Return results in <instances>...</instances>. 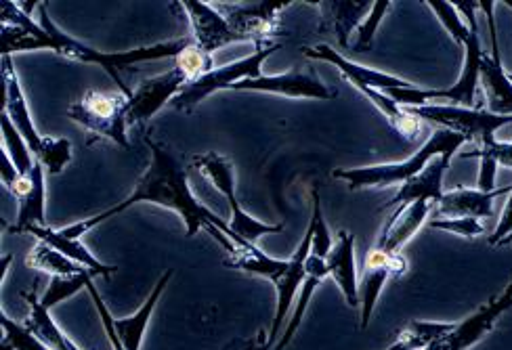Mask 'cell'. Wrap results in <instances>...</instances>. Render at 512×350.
<instances>
[{"label":"cell","mask_w":512,"mask_h":350,"mask_svg":"<svg viewBox=\"0 0 512 350\" xmlns=\"http://www.w3.org/2000/svg\"><path fill=\"white\" fill-rule=\"evenodd\" d=\"M145 143H147L149 149H152L154 160H152V166H149L147 172L143 174V179L133 189V193L128 195V198L124 202H120L118 206L89 218V221L61 229L63 237L78 239L80 235L91 231L99 223H105L108 218L124 212L126 208H131L139 202H149V204H158V206H164V208L177 210L183 216V221L187 225V233H185L187 239L194 237L200 229H206L210 235H215L217 242L229 254L233 250H238V248H252L254 246V244L244 242V239L233 233L231 227H227L219 216H215L210 210H206L194 198V195H191L189 185H187V170L181 166V162L177 160L173 151H170L164 143L154 141L149 135L145 137Z\"/></svg>","instance_id":"obj_1"},{"label":"cell","mask_w":512,"mask_h":350,"mask_svg":"<svg viewBox=\"0 0 512 350\" xmlns=\"http://www.w3.org/2000/svg\"><path fill=\"white\" fill-rule=\"evenodd\" d=\"M47 3H40V24H34L30 15H26L17 5L13 3H3V55H9L11 51H30V49H51L63 57H68L72 61L80 63H97L101 68L108 72L114 82L118 84V89L126 93L128 97H133L128 93L126 84L120 78V72H124L128 65L141 63V61H156V59H166V57H179L187 45L194 38H183V40H173V42H164V45H154V47H141L135 51H126V53H116V55H105L99 53L82 42L70 38L63 34L59 28L53 26V21L47 15Z\"/></svg>","instance_id":"obj_2"},{"label":"cell","mask_w":512,"mask_h":350,"mask_svg":"<svg viewBox=\"0 0 512 350\" xmlns=\"http://www.w3.org/2000/svg\"><path fill=\"white\" fill-rule=\"evenodd\" d=\"M311 244H313V231L307 229L303 244L298 246L296 254L290 260H275V258L267 256L263 250L252 246V248L233 250L229 254V258L223 262L227 269H238V271L267 277L275 286V290H277V311H275L271 334H269L271 344L277 340V336H280L284 319L288 317V313L292 309L294 296H296L298 288L303 286V281L307 277L305 262L311 254Z\"/></svg>","instance_id":"obj_3"},{"label":"cell","mask_w":512,"mask_h":350,"mask_svg":"<svg viewBox=\"0 0 512 350\" xmlns=\"http://www.w3.org/2000/svg\"><path fill=\"white\" fill-rule=\"evenodd\" d=\"M212 70H215V59L191 40L187 49L175 59L173 70L141 82V86L131 97L128 124L145 122L156 116L166 103H173V99L181 95L189 84L198 82Z\"/></svg>","instance_id":"obj_4"},{"label":"cell","mask_w":512,"mask_h":350,"mask_svg":"<svg viewBox=\"0 0 512 350\" xmlns=\"http://www.w3.org/2000/svg\"><path fill=\"white\" fill-rule=\"evenodd\" d=\"M468 143L466 137L452 133V130L437 128L410 160L401 164H380V166H368V168H355V170H334L332 174L336 179H343L349 183L351 191L364 189V187H389L395 183H408L410 179L418 177V174L429 166L431 160L437 156H454V153Z\"/></svg>","instance_id":"obj_5"},{"label":"cell","mask_w":512,"mask_h":350,"mask_svg":"<svg viewBox=\"0 0 512 350\" xmlns=\"http://www.w3.org/2000/svg\"><path fill=\"white\" fill-rule=\"evenodd\" d=\"M3 86H5L3 112H7V116L11 118L21 137H24V141L28 143L32 156L45 166L49 174H59L63 166H68L72 160V145L68 139H42L38 135L9 55H3Z\"/></svg>","instance_id":"obj_6"},{"label":"cell","mask_w":512,"mask_h":350,"mask_svg":"<svg viewBox=\"0 0 512 350\" xmlns=\"http://www.w3.org/2000/svg\"><path fill=\"white\" fill-rule=\"evenodd\" d=\"M131 112V97L122 91H87L80 101L68 107L66 116L87 128L93 137L110 139L128 147L126 124Z\"/></svg>","instance_id":"obj_7"},{"label":"cell","mask_w":512,"mask_h":350,"mask_svg":"<svg viewBox=\"0 0 512 350\" xmlns=\"http://www.w3.org/2000/svg\"><path fill=\"white\" fill-rule=\"evenodd\" d=\"M194 164L202 170L204 177L227 198L231 212H233L229 227L238 237H242L244 242L256 246V239L259 237L271 235V233H282L286 229V223L267 225V223L256 221V218H252L248 212L242 210L240 200L236 195V177H233V166L227 158L219 156V153H206V156L196 158Z\"/></svg>","instance_id":"obj_8"},{"label":"cell","mask_w":512,"mask_h":350,"mask_svg":"<svg viewBox=\"0 0 512 350\" xmlns=\"http://www.w3.org/2000/svg\"><path fill=\"white\" fill-rule=\"evenodd\" d=\"M280 49H282V45H280V42H277V45L256 49V53L250 55V57H246V59H240V61H236V63H227V65H223V68H215L210 74H206L204 78H200L198 82L189 84L187 89H185L181 95H177L170 105H173V107L177 109V112H183V114L194 112V109H196L206 97H210L212 93H217V91L225 89V86H236V84H240V82H244V80L261 78V76H263V74H261L263 61H265L269 55H273L275 51H280Z\"/></svg>","instance_id":"obj_9"},{"label":"cell","mask_w":512,"mask_h":350,"mask_svg":"<svg viewBox=\"0 0 512 350\" xmlns=\"http://www.w3.org/2000/svg\"><path fill=\"white\" fill-rule=\"evenodd\" d=\"M412 116L424 122H435L445 130H452L466 137V141H487L494 139L496 130L512 124V116H496L483 107H462V105H422L405 107Z\"/></svg>","instance_id":"obj_10"},{"label":"cell","mask_w":512,"mask_h":350,"mask_svg":"<svg viewBox=\"0 0 512 350\" xmlns=\"http://www.w3.org/2000/svg\"><path fill=\"white\" fill-rule=\"evenodd\" d=\"M173 273H175L173 269L164 271V275L156 283V288L152 290V294H149L147 302L141 306V309L133 317H128V319H114L112 317V313L108 311V306H105L103 298L99 296L93 279H89L87 290H89V294H91V298L97 306V311H99L101 321H103V327H105V334H108L114 350H139L141 348V340H143V334L147 330V321H149V317H152L154 306L158 304V300H160L162 292L166 290Z\"/></svg>","instance_id":"obj_11"},{"label":"cell","mask_w":512,"mask_h":350,"mask_svg":"<svg viewBox=\"0 0 512 350\" xmlns=\"http://www.w3.org/2000/svg\"><path fill=\"white\" fill-rule=\"evenodd\" d=\"M479 9L487 17L489 38H492V53H485L481 61V84L487 101V112L496 116H512V80L502 68L498 30L494 21V3L492 0H479Z\"/></svg>","instance_id":"obj_12"},{"label":"cell","mask_w":512,"mask_h":350,"mask_svg":"<svg viewBox=\"0 0 512 350\" xmlns=\"http://www.w3.org/2000/svg\"><path fill=\"white\" fill-rule=\"evenodd\" d=\"M508 309H512V281L500 296L483 304L477 313L466 317L462 323H456L450 334H445L441 340H437L426 350H471L477 342H481L494 330L498 319Z\"/></svg>","instance_id":"obj_13"},{"label":"cell","mask_w":512,"mask_h":350,"mask_svg":"<svg viewBox=\"0 0 512 350\" xmlns=\"http://www.w3.org/2000/svg\"><path fill=\"white\" fill-rule=\"evenodd\" d=\"M408 271V260L401 254H387L380 248H372L364 260V273L359 283V309H361V330H366L374 315L380 292L391 277H403Z\"/></svg>","instance_id":"obj_14"},{"label":"cell","mask_w":512,"mask_h":350,"mask_svg":"<svg viewBox=\"0 0 512 350\" xmlns=\"http://www.w3.org/2000/svg\"><path fill=\"white\" fill-rule=\"evenodd\" d=\"M177 7H181L187 13L191 30H194V42L206 53L212 55L217 49L233 45V42H246L242 34L231 28L227 17H223L206 3L183 0V3H177Z\"/></svg>","instance_id":"obj_15"},{"label":"cell","mask_w":512,"mask_h":350,"mask_svg":"<svg viewBox=\"0 0 512 350\" xmlns=\"http://www.w3.org/2000/svg\"><path fill=\"white\" fill-rule=\"evenodd\" d=\"M233 91H261V93H273L284 97H303V99H324L332 101L338 97L336 91L328 89V86L317 80L311 74L292 70L284 76H261L254 80H244L233 86Z\"/></svg>","instance_id":"obj_16"},{"label":"cell","mask_w":512,"mask_h":350,"mask_svg":"<svg viewBox=\"0 0 512 350\" xmlns=\"http://www.w3.org/2000/svg\"><path fill=\"white\" fill-rule=\"evenodd\" d=\"M11 191L19 200V216L9 233H28L30 227H47L45 218V166L38 160L26 177H19Z\"/></svg>","instance_id":"obj_17"},{"label":"cell","mask_w":512,"mask_h":350,"mask_svg":"<svg viewBox=\"0 0 512 350\" xmlns=\"http://www.w3.org/2000/svg\"><path fill=\"white\" fill-rule=\"evenodd\" d=\"M290 3H261L256 7L233 9L227 19L231 28L242 34L246 40H252L256 49L277 45L275 38L280 36L277 28V13L284 11Z\"/></svg>","instance_id":"obj_18"},{"label":"cell","mask_w":512,"mask_h":350,"mask_svg":"<svg viewBox=\"0 0 512 350\" xmlns=\"http://www.w3.org/2000/svg\"><path fill=\"white\" fill-rule=\"evenodd\" d=\"M468 28H471V38H468L464 45L466 61H464V70H462L460 80L447 91H431V101L445 99V101H450L454 105H462V107H479L477 105V86L481 82V61H483L485 51L481 49L477 19L468 21Z\"/></svg>","instance_id":"obj_19"},{"label":"cell","mask_w":512,"mask_h":350,"mask_svg":"<svg viewBox=\"0 0 512 350\" xmlns=\"http://www.w3.org/2000/svg\"><path fill=\"white\" fill-rule=\"evenodd\" d=\"M510 193L512 185L494 191L456 187L443 195V200L437 204L435 218H479L483 221V218L494 216V200Z\"/></svg>","instance_id":"obj_20"},{"label":"cell","mask_w":512,"mask_h":350,"mask_svg":"<svg viewBox=\"0 0 512 350\" xmlns=\"http://www.w3.org/2000/svg\"><path fill=\"white\" fill-rule=\"evenodd\" d=\"M303 53H305L309 59L330 61V63L336 65V68L345 74V78H349L355 86L366 84V86H372V89H376V91H380V93H387V91H393V89H410V86H414L412 82L403 80V78H397V76H391V74H384V72L366 68V65L353 63V61L345 59L343 55H338L330 45L307 47V49H303Z\"/></svg>","instance_id":"obj_21"},{"label":"cell","mask_w":512,"mask_h":350,"mask_svg":"<svg viewBox=\"0 0 512 350\" xmlns=\"http://www.w3.org/2000/svg\"><path fill=\"white\" fill-rule=\"evenodd\" d=\"M433 206H435L433 202L420 200L410 206L395 208V212L391 214V218L378 237L376 248H380L387 254H401L403 246L408 244L410 239L418 233V229L426 223V218H429Z\"/></svg>","instance_id":"obj_22"},{"label":"cell","mask_w":512,"mask_h":350,"mask_svg":"<svg viewBox=\"0 0 512 350\" xmlns=\"http://www.w3.org/2000/svg\"><path fill=\"white\" fill-rule=\"evenodd\" d=\"M450 162H452V156H437L435 160H431L429 166H426L418 177L410 179L408 183H403L399 187L395 198H391L387 204H384V208H403L420 200L433 202L437 206L445 195L443 174L447 168H450Z\"/></svg>","instance_id":"obj_23"},{"label":"cell","mask_w":512,"mask_h":350,"mask_svg":"<svg viewBox=\"0 0 512 350\" xmlns=\"http://www.w3.org/2000/svg\"><path fill=\"white\" fill-rule=\"evenodd\" d=\"M326 267L330 277L338 283L340 292L353 309H359V281H357V267H355V235L340 229L336 244L332 246Z\"/></svg>","instance_id":"obj_24"},{"label":"cell","mask_w":512,"mask_h":350,"mask_svg":"<svg viewBox=\"0 0 512 350\" xmlns=\"http://www.w3.org/2000/svg\"><path fill=\"white\" fill-rule=\"evenodd\" d=\"M21 296H24V300L30 306V315L24 325L28 332H32L42 344L49 346L51 350H80V346L53 321V317L49 315V309L42 306L36 286L32 288V292H24Z\"/></svg>","instance_id":"obj_25"},{"label":"cell","mask_w":512,"mask_h":350,"mask_svg":"<svg viewBox=\"0 0 512 350\" xmlns=\"http://www.w3.org/2000/svg\"><path fill=\"white\" fill-rule=\"evenodd\" d=\"M28 233H32L38 242L47 244L51 248H55L57 252H61L63 256H68L70 260L78 262V265L91 269L93 273L110 279L112 273L118 271V267H112V265H103L101 260H97V256H93L87 248L82 246L80 239H70V237H63L61 231H55L51 227H30Z\"/></svg>","instance_id":"obj_26"},{"label":"cell","mask_w":512,"mask_h":350,"mask_svg":"<svg viewBox=\"0 0 512 350\" xmlns=\"http://www.w3.org/2000/svg\"><path fill=\"white\" fill-rule=\"evenodd\" d=\"M462 160L468 158H479L481 160V174H479V189L481 191H494L496 183V170L498 166L512 168V141L502 143L498 139H487L481 141L477 149L462 151Z\"/></svg>","instance_id":"obj_27"},{"label":"cell","mask_w":512,"mask_h":350,"mask_svg":"<svg viewBox=\"0 0 512 350\" xmlns=\"http://www.w3.org/2000/svg\"><path fill=\"white\" fill-rule=\"evenodd\" d=\"M305 273H307V277H305L303 286H301V296H298V304L294 306V313H292V317H290V323H288V327H286V332H284L282 340L277 342L275 350H284V348L292 342V336L296 334L298 325H301V321H303V317H305V313H307V306H309V302H311V296H313L315 288H317L319 283H322L326 277H330L328 267H326V260H324V258H317V256H313V254H309V258H307V262H305Z\"/></svg>","instance_id":"obj_28"},{"label":"cell","mask_w":512,"mask_h":350,"mask_svg":"<svg viewBox=\"0 0 512 350\" xmlns=\"http://www.w3.org/2000/svg\"><path fill=\"white\" fill-rule=\"evenodd\" d=\"M26 265L34 271H40V273H49L53 277H59V279H76V277H82V275H95L91 269L78 265V262L70 260L68 256H63L61 252H57L55 248L47 246L38 242L34 246V250L30 252Z\"/></svg>","instance_id":"obj_29"},{"label":"cell","mask_w":512,"mask_h":350,"mask_svg":"<svg viewBox=\"0 0 512 350\" xmlns=\"http://www.w3.org/2000/svg\"><path fill=\"white\" fill-rule=\"evenodd\" d=\"M456 323H439V321H410L399 332L391 346L384 350H426L445 334L454 330Z\"/></svg>","instance_id":"obj_30"},{"label":"cell","mask_w":512,"mask_h":350,"mask_svg":"<svg viewBox=\"0 0 512 350\" xmlns=\"http://www.w3.org/2000/svg\"><path fill=\"white\" fill-rule=\"evenodd\" d=\"M0 128H3V147L7 149L11 162L15 164V168L19 170L21 177L32 172L36 158H32V151L28 147V143L21 137L19 130L15 128V124L11 122V118L7 116V112L0 114Z\"/></svg>","instance_id":"obj_31"},{"label":"cell","mask_w":512,"mask_h":350,"mask_svg":"<svg viewBox=\"0 0 512 350\" xmlns=\"http://www.w3.org/2000/svg\"><path fill=\"white\" fill-rule=\"evenodd\" d=\"M322 5L332 13L334 32L343 47H349L347 38L357 28L361 17L372 11V3H322Z\"/></svg>","instance_id":"obj_32"},{"label":"cell","mask_w":512,"mask_h":350,"mask_svg":"<svg viewBox=\"0 0 512 350\" xmlns=\"http://www.w3.org/2000/svg\"><path fill=\"white\" fill-rule=\"evenodd\" d=\"M426 5H429L439 15L443 28L450 32V36L458 42V45L464 47L466 40L471 38V28H468V24H464L454 3H445V0H429Z\"/></svg>","instance_id":"obj_33"},{"label":"cell","mask_w":512,"mask_h":350,"mask_svg":"<svg viewBox=\"0 0 512 350\" xmlns=\"http://www.w3.org/2000/svg\"><path fill=\"white\" fill-rule=\"evenodd\" d=\"M311 200H313V210H311V223L309 229L313 231V244H311V254L317 258H328L332 250V237L330 231L324 223V214H322V204H319V193L313 189L311 191Z\"/></svg>","instance_id":"obj_34"},{"label":"cell","mask_w":512,"mask_h":350,"mask_svg":"<svg viewBox=\"0 0 512 350\" xmlns=\"http://www.w3.org/2000/svg\"><path fill=\"white\" fill-rule=\"evenodd\" d=\"M89 279H95V275L89 273V275H82V277H76V279H59V277H53L47 294L40 298L42 306H45V309H51V306H55V304H59V302H63V300L72 298L76 292H80L82 288H87Z\"/></svg>","instance_id":"obj_35"},{"label":"cell","mask_w":512,"mask_h":350,"mask_svg":"<svg viewBox=\"0 0 512 350\" xmlns=\"http://www.w3.org/2000/svg\"><path fill=\"white\" fill-rule=\"evenodd\" d=\"M389 9H391V3H387V0H378V3H372V11L368 13L366 21L359 28L357 42H355V47H353L355 53H366V51L372 49L374 34H376V30L380 26L384 13H387Z\"/></svg>","instance_id":"obj_36"},{"label":"cell","mask_w":512,"mask_h":350,"mask_svg":"<svg viewBox=\"0 0 512 350\" xmlns=\"http://www.w3.org/2000/svg\"><path fill=\"white\" fill-rule=\"evenodd\" d=\"M0 321H3V332H5V342L13 346V350H51L49 346L42 344L32 332H28L24 325H19L11 321L5 313L0 315Z\"/></svg>","instance_id":"obj_37"},{"label":"cell","mask_w":512,"mask_h":350,"mask_svg":"<svg viewBox=\"0 0 512 350\" xmlns=\"http://www.w3.org/2000/svg\"><path fill=\"white\" fill-rule=\"evenodd\" d=\"M429 227L454 233L466 239H475L485 233V225L479 221V218H431Z\"/></svg>","instance_id":"obj_38"},{"label":"cell","mask_w":512,"mask_h":350,"mask_svg":"<svg viewBox=\"0 0 512 350\" xmlns=\"http://www.w3.org/2000/svg\"><path fill=\"white\" fill-rule=\"evenodd\" d=\"M510 237H512V193L504 206L498 229L492 233V237H489V246H502Z\"/></svg>","instance_id":"obj_39"},{"label":"cell","mask_w":512,"mask_h":350,"mask_svg":"<svg viewBox=\"0 0 512 350\" xmlns=\"http://www.w3.org/2000/svg\"><path fill=\"white\" fill-rule=\"evenodd\" d=\"M271 340L265 332H259L252 338H233L221 350H269Z\"/></svg>","instance_id":"obj_40"},{"label":"cell","mask_w":512,"mask_h":350,"mask_svg":"<svg viewBox=\"0 0 512 350\" xmlns=\"http://www.w3.org/2000/svg\"><path fill=\"white\" fill-rule=\"evenodd\" d=\"M21 177L19 174V170L15 168V164L11 162V158H9V153H7V149L3 147V183L11 189L15 183H17V179Z\"/></svg>","instance_id":"obj_41"},{"label":"cell","mask_w":512,"mask_h":350,"mask_svg":"<svg viewBox=\"0 0 512 350\" xmlns=\"http://www.w3.org/2000/svg\"><path fill=\"white\" fill-rule=\"evenodd\" d=\"M3 350H13V346H11L9 342H5V340H3Z\"/></svg>","instance_id":"obj_42"},{"label":"cell","mask_w":512,"mask_h":350,"mask_svg":"<svg viewBox=\"0 0 512 350\" xmlns=\"http://www.w3.org/2000/svg\"><path fill=\"white\" fill-rule=\"evenodd\" d=\"M504 5H508V7L512 9V0H506V3H504ZM508 76H510V80H512V74H508Z\"/></svg>","instance_id":"obj_43"}]
</instances>
